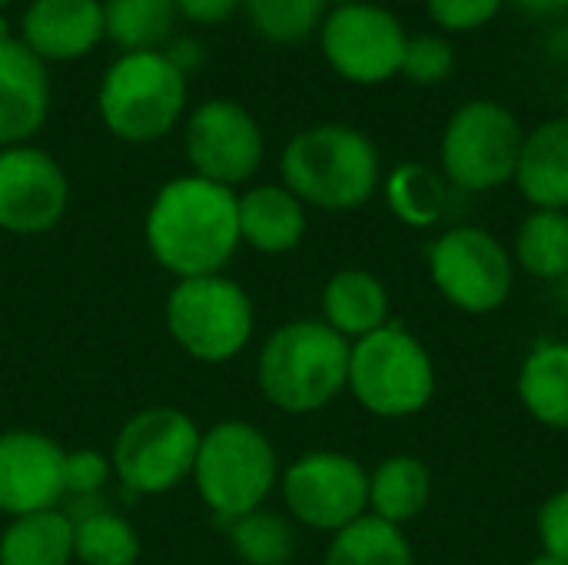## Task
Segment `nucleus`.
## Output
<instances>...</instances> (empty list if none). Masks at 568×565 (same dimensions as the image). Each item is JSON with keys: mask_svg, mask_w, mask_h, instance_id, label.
<instances>
[{"mask_svg": "<svg viewBox=\"0 0 568 565\" xmlns=\"http://www.w3.org/2000/svg\"><path fill=\"white\" fill-rule=\"evenodd\" d=\"M513 263L519 273L539 283H559L568 276V213L529 210L513 233Z\"/></svg>", "mask_w": 568, "mask_h": 565, "instance_id": "393cba45", "label": "nucleus"}, {"mask_svg": "<svg viewBox=\"0 0 568 565\" xmlns=\"http://www.w3.org/2000/svg\"><path fill=\"white\" fill-rule=\"evenodd\" d=\"M286 516L313 533H339L369 513V470L339 450H310L280 473Z\"/></svg>", "mask_w": 568, "mask_h": 565, "instance_id": "9b49d317", "label": "nucleus"}, {"mask_svg": "<svg viewBox=\"0 0 568 565\" xmlns=\"http://www.w3.org/2000/svg\"><path fill=\"white\" fill-rule=\"evenodd\" d=\"M7 3H10V0H0V10H3V7H7Z\"/></svg>", "mask_w": 568, "mask_h": 565, "instance_id": "37998d69", "label": "nucleus"}, {"mask_svg": "<svg viewBox=\"0 0 568 565\" xmlns=\"http://www.w3.org/2000/svg\"><path fill=\"white\" fill-rule=\"evenodd\" d=\"M97 113L123 143H156L186 113V73L163 50L120 53L97 87Z\"/></svg>", "mask_w": 568, "mask_h": 565, "instance_id": "423d86ee", "label": "nucleus"}, {"mask_svg": "<svg viewBox=\"0 0 568 565\" xmlns=\"http://www.w3.org/2000/svg\"><path fill=\"white\" fill-rule=\"evenodd\" d=\"M7 40H13V30H10V20L0 10V43H7Z\"/></svg>", "mask_w": 568, "mask_h": 565, "instance_id": "a19ab883", "label": "nucleus"}, {"mask_svg": "<svg viewBox=\"0 0 568 565\" xmlns=\"http://www.w3.org/2000/svg\"><path fill=\"white\" fill-rule=\"evenodd\" d=\"M509 3L529 20H552L568 13V0H509Z\"/></svg>", "mask_w": 568, "mask_h": 565, "instance_id": "e433bc0d", "label": "nucleus"}, {"mask_svg": "<svg viewBox=\"0 0 568 565\" xmlns=\"http://www.w3.org/2000/svg\"><path fill=\"white\" fill-rule=\"evenodd\" d=\"M183 150L196 176L236 190L263 167L266 140L256 117L243 103L216 97L186 117Z\"/></svg>", "mask_w": 568, "mask_h": 565, "instance_id": "ddd939ff", "label": "nucleus"}, {"mask_svg": "<svg viewBox=\"0 0 568 565\" xmlns=\"http://www.w3.org/2000/svg\"><path fill=\"white\" fill-rule=\"evenodd\" d=\"M409 33L399 17L379 3H346L320 23V47L326 63L356 87H379L403 73Z\"/></svg>", "mask_w": 568, "mask_h": 565, "instance_id": "f8f14e48", "label": "nucleus"}, {"mask_svg": "<svg viewBox=\"0 0 568 565\" xmlns=\"http://www.w3.org/2000/svg\"><path fill=\"white\" fill-rule=\"evenodd\" d=\"M516 396L539 426L568 433V340L546 336L529 346L516 370Z\"/></svg>", "mask_w": 568, "mask_h": 565, "instance_id": "412c9836", "label": "nucleus"}, {"mask_svg": "<svg viewBox=\"0 0 568 565\" xmlns=\"http://www.w3.org/2000/svg\"><path fill=\"white\" fill-rule=\"evenodd\" d=\"M542 50H546V57H549V60H556V63H568V23H556V27H549L546 40H542Z\"/></svg>", "mask_w": 568, "mask_h": 565, "instance_id": "4c0bfd02", "label": "nucleus"}, {"mask_svg": "<svg viewBox=\"0 0 568 565\" xmlns=\"http://www.w3.org/2000/svg\"><path fill=\"white\" fill-rule=\"evenodd\" d=\"M67 450L37 430L0 433V513L17 519L63 503Z\"/></svg>", "mask_w": 568, "mask_h": 565, "instance_id": "2eb2a0df", "label": "nucleus"}, {"mask_svg": "<svg viewBox=\"0 0 568 565\" xmlns=\"http://www.w3.org/2000/svg\"><path fill=\"white\" fill-rule=\"evenodd\" d=\"M526 130L499 100H469L453 110L439 137V173L453 190L493 193L516 180Z\"/></svg>", "mask_w": 568, "mask_h": 565, "instance_id": "0eeeda50", "label": "nucleus"}, {"mask_svg": "<svg viewBox=\"0 0 568 565\" xmlns=\"http://www.w3.org/2000/svg\"><path fill=\"white\" fill-rule=\"evenodd\" d=\"M439 390V373L429 346L403 323L349 343L346 393L376 420H413L429 410Z\"/></svg>", "mask_w": 568, "mask_h": 565, "instance_id": "20e7f679", "label": "nucleus"}, {"mask_svg": "<svg viewBox=\"0 0 568 565\" xmlns=\"http://www.w3.org/2000/svg\"><path fill=\"white\" fill-rule=\"evenodd\" d=\"M193 486L223 523L266 506L280 486V460L270 436L246 420H223L200 436Z\"/></svg>", "mask_w": 568, "mask_h": 565, "instance_id": "39448f33", "label": "nucleus"}, {"mask_svg": "<svg viewBox=\"0 0 568 565\" xmlns=\"http://www.w3.org/2000/svg\"><path fill=\"white\" fill-rule=\"evenodd\" d=\"M143 240L176 280L223 273L240 250V193L196 173L173 176L146 210Z\"/></svg>", "mask_w": 568, "mask_h": 565, "instance_id": "f257e3e1", "label": "nucleus"}, {"mask_svg": "<svg viewBox=\"0 0 568 565\" xmlns=\"http://www.w3.org/2000/svg\"><path fill=\"white\" fill-rule=\"evenodd\" d=\"M176 20L173 0H103L106 37L123 53L163 50V43L173 40Z\"/></svg>", "mask_w": 568, "mask_h": 565, "instance_id": "bb28decb", "label": "nucleus"}, {"mask_svg": "<svg viewBox=\"0 0 568 565\" xmlns=\"http://www.w3.org/2000/svg\"><path fill=\"white\" fill-rule=\"evenodd\" d=\"M53 83L47 63L20 40L0 43V150L37 137L50 117Z\"/></svg>", "mask_w": 568, "mask_h": 565, "instance_id": "dca6fc26", "label": "nucleus"}, {"mask_svg": "<svg viewBox=\"0 0 568 565\" xmlns=\"http://www.w3.org/2000/svg\"><path fill=\"white\" fill-rule=\"evenodd\" d=\"M310 216L283 183H260L240 193V243L263 256L293 253L306 236Z\"/></svg>", "mask_w": 568, "mask_h": 565, "instance_id": "a211bd4d", "label": "nucleus"}, {"mask_svg": "<svg viewBox=\"0 0 568 565\" xmlns=\"http://www.w3.org/2000/svg\"><path fill=\"white\" fill-rule=\"evenodd\" d=\"M280 176L303 206L349 213L366 206L383 186V160L363 130L346 123H316L283 147Z\"/></svg>", "mask_w": 568, "mask_h": 565, "instance_id": "f03ea898", "label": "nucleus"}, {"mask_svg": "<svg viewBox=\"0 0 568 565\" xmlns=\"http://www.w3.org/2000/svg\"><path fill=\"white\" fill-rule=\"evenodd\" d=\"M113 476L110 456H103L100 450H70L63 456V503L60 509H93L103 506L100 493L106 486V480Z\"/></svg>", "mask_w": 568, "mask_h": 565, "instance_id": "7c9ffc66", "label": "nucleus"}, {"mask_svg": "<svg viewBox=\"0 0 568 565\" xmlns=\"http://www.w3.org/2000/svg\"><path fill=\"white\" fill-rule=\"evenodd\" d=\"M326 0H243L250 27L266 40L280 47L303 43L313 30L323 23Z\"/></svg>", "mask_w": 568, "mask_h": 565, "instance_id": "c756f323", "label": "nucleus"}, {"mask_svg": "<svg viewBox=\"0 0 568 565\" xmlns=\"http://www.w3.org/2000/svg\"><path fill=\"white\" fill-rule=\"evenodd\" d=\"M426 273L433 290L466 316L499 313L516 290L509 246L486 226L456 223L429 240Z\"/></svg>", "mask_w": 568, "mask_h": 565, "instance_id": "6e6552de", "label": "nucleus"}, {"mask_svg": "<svg viewBox=\"0 0 568 565\" xmlns=\"http://www.w3.org/2000/svg\"><path fill=\"white\" fill-rule=\"evenodd\" d=\"M523 565H562V563H559V559H552L549 553H542V549H539V553H536L532 559H526Z\"/></svg>", "mask_w": 568, "mask_h": 565, "instance_id": "ea45409f", "label": "nucleus"}, {"mask_svg": "<svg viewBox=\"0 0 568 565\" xmlns=\"http://www.w3.org/2000/svg\"><path fill=\"white\" fill-rule=\"evenodd\" d=\"M433 500V470L413 453H393L369 470V516L406 526L426 513Z\"/></svg>", "mask_w": 568, "mask_h": 565, "instance_id": "4be33fe9", "label": "nucleus"}, {"mask_svg": "<svg viewBox=\"0 0 568 565\" xmlns=\"http://www.w3.org/2000/svg\"><path fill=\"white\" fill-rule=\"evenodd\" d=\"M176 17L193 27H223L236 17L243 0H173Z\"/></svg>", "mask_w": 568, "mask_h": 565, "instance_id": "f704fd0d", "label": "nucleus"}, {"mask_svg": "<svg viewBox=\"0 0 568 565\" xmlns=\"http://www.w3.org/2000/svg\"><path fill=\"white\" fill-rule=\"evenodd\" d=\"M336 7H346V3H363V0H333Z\"/></svg>", "mask_w": 568, "mask_h": 565, "instance_id": "79ce46f5", "label": "nucleus"}, {"mask_svg": "<svg viewBox=\"0 0 568 565\" xmlns=\"http://www.w3.org/2000/svg\"><path fill=\"white\" fill-rule=\"evenodd\" d=\"M70 203L63 167L40 147L20 143L0 150V230L37 236L53 230Z\"/></svg>", "mask_w": 568, "mask_h": 565, "instance_id": "4468645a", "label": "nucleus"}, {"mask_svg": "<svg viewBox=\"0 0 568 565\" xmlns=\"http://www.w3.org/2000/svg\"><path fill=\"white\" fill-rule=\"evenodd\" d=\"M513 183L532 210L568 213V113L526 133Z\"/></svg>", "mask_w": 568, "mask_h": 565, "instance_id": "aec40b11", "label": "nucleus"}, {"mask_svg": "<svg viewBox=\"0 0 568 565\" xmlns=\"http://www.w3.org/2000/svg\"><path fill=\"white\" fill-rule=\"evenodd\" d=\"M320 306H323L320 320L349 343L383 330L393 313L386 283L373 270H363V266L336 270L323 286Z\"/></svg>", "mask_w": 568, "mask_h": 565, "instance_id": "6ab92c4d", "label": "nucleus"}, {"mask_svg": "<svg viewBox=\"0 0 568 565\" xmlns=\"http://www.w3.org/2000/svg\"><path fill=\"white\" fill-rule=\"evenodd\" d=\"M449 183L446 176L419 160L396 163L383 180V196L389 213L409 230H433L446 216L449 206Z\"/></svg>", "mask_w": 568, "mask_h": 565, "instance_id": "5701e85b", "label": "nucleus"}, {"mask_svg": "<svg viewBox=\"0 0 568 565\" xmlns=\"http://www.w3.org/2000/svg\"><path fill=\"white\" fill-rule=\"evenodd\" d=\"M163 316L173 343L210 366L236 360L250 346L256 326L250 293L223 273L176 280Z\"/></svg>", "mask_w": 568, "mask_h": 565, "instance_id": "1a4fd4ad", "label": "nucleus"}, {"mask_svg": "<svg viewBox=\"0 0 568 565\" xmlns=\"http://www.w3.org/2000/svg\"><path fill=\"white\" fill-rule=\"evenodd\" d=\"M230 526V546L243 565H290L296 556V523L276 509L246 513Z\"/></svg>", "mask_w": 568, "mask_h": 565, "instance_id": "cd10ccee", "label": "nucleus"}, {"mask_svg": "<svg viewBox=\"0 0 568 565\" xmlns=\"http://www.w3.org/2000/svg\"><path fill=\"white\" fill-rule=\"evenodd\" d=\"M349 340L323 320H290L276 326L256 356L263 400L286 416H310L346 393Z\"/></svg>", "mask_w": 568, "mask_h": 565, "instance_id": "7ed1b4c3", "label": "nucleus"}, {"mask_svg": "<svg viewBox=\"0 0 568 565\" xmlns=\"http://www.w3.org/2000/svg\"><path fill=\"white\" fill-rule=\"evenodd\" d=\"M456 67V50L446 37L439 33H419L409 37L406 43V57H403V77L413 83H443Z\"/></svg>", "mask_w": 568, "mask_h": 565, "instance_id": "2f4dec72", "label": "nucleus"}, {"mask_svg": "<svg viewBox=\"0 0 568 565\" xmlns=\"http://www.w3.org/2000/svg\"><path fill=\"white\" fill-rule=\"evenodd\" d=\"M556 300H559V306H562V310L568 313V276L556 283Z\"/></svg>", "mask_w": 568, "mask_h": 565, "instance_id": "58836bf2", "label": "nucleus"}, {"mask_svg": "<svg viewBox=\"0 0 568 565\" xmlns=\"http://www.w3.org/2000/svg\"><path fill=\"white\" fill-rule=\"evenodd\" d=\"M73 559L80 565H136L140 536L130 519L103 506L73 519Z\"/></svg>", "mask_w": 568, "mask_h": 565, "instance_id": "c85d7f7f", "label": "nucleus"}, {"mask_svg": "<svg viewBox=\"0 0 568 565\" xmlns=\"http://www.w3.org/2000/svg\"><path fill=\"white\" fill-rule=\"evenodd\" d=\"M506 0H426L429 17L449 33H469L486 27Z\"/></svg>", "mask_w": 568, "mask_h": 565, "instance_id": "473e14b6", "label": "nucleus"}, {"mask_svg": "<svg viewBox=\"0 0 568 565\" xmlns=\"http://www.w3.org/2000/svg\"><path fill=\"white\" fill-rule=\"evenodd\" d=\"M536 536L542 553L568 565V486L542 500L536 513Z\"/></svg>", "mask_w": 568, "mask_h": 565, "instance_id": "72a5a7b5", "label": "nucleus"}, {"mask_svg": "<svg viewBox=\"0 0 568 565\" xmlns=\"http://www.w3.org/2000/svg\"><path fill=\"white\" fill-rule=\"evenodd\" d=\"M323 565H416V549L406 529L366 513L329 536Z\"/></svg>", "mask_w": 568, "mask_h": 565, "instance_id": "a878e982", "label": "nucleus"}, {"mask_svg": "<svg viewBox=\"0 0 568 565\" xmlns=\"http://www.w3.org/2000/svg\"><path fill=\"white\" fill-rule=\"evenodd\" d=\"M103 37V0H30L20 17V40L43 63L80 60L93 53Z\"/></svg>", "mask_w": 568, "mask_h": 565, "instance_id": "f3484780", "label": "nucleus"}, {"mask_svg": "<svg viewBox=\"0 0 568 565\" xmlns=\"http://www.w3.org/2000/svg\"><path fill=\"white\" fill-rule=\"evenodd\" d=\"M200 426L176 406H146L133 413L110 453L113 476L130 496H163L193 476Z\"/></svg>", "mask_w": 568, "mask_h": 565, "instance_id": "9d476101", "label": "nucleus"}, {"mask_svg": "<svg viewBox=\"0 0 568 565\" xmlns=\"http://www.w3.org/2000/svg\"><path fill=\"white\" fill-rule=\"evenodd\" d=\"M163 53L173 60V67L180 70V73H193V70H200L203 63H206V50H203V40H196V37H176L170 47H163Z\"/></svg>", "mask_w": 568, "mask_h": 565, "instance_id": "c9c22d12", "label": "nucleus"}, {"mask_svg": "<svg viewBox=\"0 0 568 565\" xmlns=\"http://www.w3.org/2000/svg\"><path fill=\"white\" fill-rule=\"evenodd\" d=\"M73 519L57 509H40L10 519L0 536V565H70Z\"/></svg>", "mask_w": 568, "mask_h": 565, "instance_id": "b1692460", "label": "nucleus"}]
</instances>
